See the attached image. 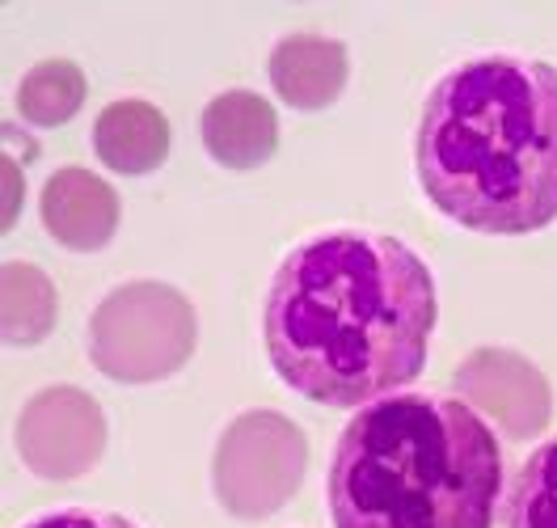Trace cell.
<instances>
[{
    "instance_id": "obj_1",
    "label": "cell",
    "mask_w": 557,
    "mask_h": 528,
    "mask_svg": "<svg viewBox=\"0 0 557 528\" xmlns=\"http://www.w3.org/2000/svg\"><path fill=\"white\" fill-rule=\"evenodd\" d=\"M262 330L275 372L300 397L368 406L422 372L435 280L388 233H321L278 262Z\"/></svg>"
},
{
    "instance_id": "obj_2",
    "label": "cell",
    "mask_w": 557,
    "mask_h": 528,
    "mask_svg": "<svg viewBox=\"0 0 557 528\" xmlns=\"http://www.w3.org/2000/svg\"><path fill=\"white\" fill-rule=\"evenodd\" d=\"M418 182L448 220L520 237L557 220V69L482 56L435 81L414 144Z\"/></svg>"
},
{
    "instance_id": "obj_3",
    "label": "cell",
    "mask_w": 557,
    "mask_h": 528,
    "mask_svg": "<svg viewBox=\"0 0 557 528\" xmlns=\"http://www.w3.org/2000/svg\"><path fill=\"white\" fill-rule=\"evenodd\" d=\"M503 457L482 415L444 393H393L347 422L330 465L334 528H490Z\"/></svg>"
},
{
    "instance_id": "obj_4",
    "label": "cell",
    "mask_w": 557,
    "mask_h": 528,
    "mask_svg": "<svg viewBox=\"0 0 557 528\" xmlns=\"http://www.w3.org/2000/svg\"><path fill=\"white\" fill-rule=\"evenodd\" d=\"M195 309L190 300L157 280L123 283L94 309L89 355L110 381L148 385L165 381L195 355Z\"/></svg>"
},
{
    "instance_id": "obj_5",
    "label": "cell",
    "mask_w": 557,
    "mask_h": 528,
    "mask_svg": "<svg viewBox=\"0 0 557 528\" xmlns=\"http://www.w3.org/2000/svg\"><path fill=\"white\" fill-rule=\"evenodd\" d=\"M309 469V440L292 419L275 410H249L224 427L211 482L224 512L237 520H262L300 491Z\"/></svg>"
},
{
    "instance_id": "obj_6",
    "label": "cell",
    "mask_w": 557,
    "mask_h": 528,
    "mask_svg": "<svg viewBox=\"0 0 557 528\" xmlns=\"http://www.w3.org/2000/svg\"><path fill=\"white\" fill-rule=\"evenodd\" d=\"M106 449L102 406L72 385H51L22 406L17 419V453L30 474L47 482H72L89 474Z\"/></svg>"
},
{
    "instance_id": "obj_7",
    "label": "cell",
    "mask_w": 557,
    "mask_h": 528,
    "mask_svg": "<svg viewBox=\"0 0 557 528\" xmlns=\"http://www.w3.org/2000/svg\"><path fill=\"white\" fill-rule=\"evenodd\" d=\"M456 393L503 427L507 440H532L549 427L554 393L545 372L507 347H482L456 368Z\"/></svg>"
},
{
    "instance_id": "obj_8",
    "label": "cell",
    "mask_w": 557,
    "mask_h": 528,
    "mask_svg": "<svg viewBox=\"0 0 557 528\" xmlns=\"http://www.w3.org/2000/svg\"><path fill=\"white\" fill-rule=\"evenodd\" d=\"M42 224L69 249H102L119 229V195L106 177L64 165L42 186Z\"/></svg>"
},
{
    "instance_id": "obj_9",
    "label": "cell",
    "mask_w": 557,
    "mask_h": 528,
    "mask_svg": "<svg viewBox=\"0 0 557 528\" xmlns=\"http://www.w3.org/2000/svg\"><path fill=\"white\" fill-rule=\"evenodd\" d=\"M203 144L224 170H258L278 144L275 110L249 89H228L203 110Z\"/></svg>"
},
{
    "instance_id": "obj_10",
    "label": "cell",
    "mask_w": 557,
    "mask_h": 528,
    "mask_svg": "<svg viewBox=\"0 0 557 528\" xmlns=\"http://www.w3.org/2000/svg\"><path fill=\"white\" fill-rule=\"evenodd\" d=\"M271 85L296 110H325L347 85V47L321 35L283 38L271 51Z\"/></svg>"
},
{
    "instance_id": "obj_11",
    "label": "cell",
    "mask_w": 557,
    "mask_h": 528,
    "mask_svg": "<svg viewBox=\"0 0 557 528\" xmlns=\"http://www.w3.org/2000/svg\"><path fill=\"white\" fill-rule=\"evenodd\" d=\"M94 148L114 174H148L170 157V119L152 102H110L94 123Z\"/></svg>"
},
{
    "instance_id": "obj_12",
    "label": "cell",
    "mask_w": 557,
    "mask_h": 528,
    "mask_svg": "<svg viewBox=\"0 0 557 528\" xmlns=\"http://www.w3.org/2000/svg\"><path fill=\"white\" fill-rule=\"evenodd\" d=\"M4 292V343L9 347H35L55 330V287L38 271L35 262H4L0 271Z\"/></svg>"
},
{
    "instance_id": "obj_13",
    "label": "cell",
    "mask_w": 557,
    "mask_h": 528,
    "mask_svg": "<svg viewBox=\"0 0 557 528\" xmlns=\"http://www.w3.org/2000/svg\"><path fill=\"white\" fill-rule=\"evenodd\" d=\"M85 102V72L72 60H42L17 85V110L35 127H60Z\"/></svg>"
},
{
    "instance_id": "obj_14",
    "label": "cell",
    "mask_w": 557,
    "mask_h": 528,
    "mask_svg": "<svg viewBox=\"0 0 557 528\" xmlns=\"http://www.w3.org/2000/svg\"><path fill=\"white\" fill-rule=\"evenodd\" d=\"M507 528H557V440L536 449L520 469Z\"/></svg>"
},
{
    "instance_id": "obj_15",
    "label": "cell",
    "mask_w": 557,
    "mask_h": 528,
    "mask_svg": "<svg viewBox=\"0 0 557 528\" xmlns=\"http://www.w3.org/2000/svg\"><path fill=\"white\" fill-rule=\"evenodd\" d=\"M22 528H136L132 520L114 516V512H89V507H64V512H47L35 516Z\"/></svg>"
},
{
    "instance_id": "obj_16",
    "label": "cell",
    "mask_w": 557,
    "mask_h": 528,
    "mask_svg": "<svg viewBox=\"0 0 557 528\" xmlns=\"http://www.w3.org/2000/svg\"><path fill=\"white\" fill-rule=\"evenodd\" d=\"M4 182H9V199H4V229H13V220H17V170H13V161H4Z\"/></svg>"
}]
</instances>
